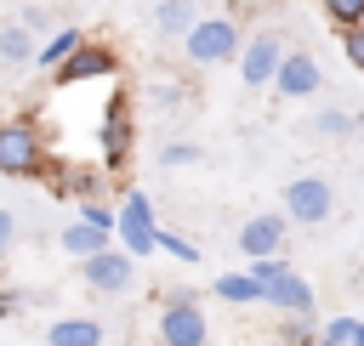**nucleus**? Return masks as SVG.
<instances>
[{
    "label": "nucleus",
    "instance_id": "5",
    "mask_svg": "<svg viewBox=\"0 0 364 346\" xmlns=\"http://www.w3.org/2000/svg\"><path fill=\"white\" fill-rule=\"evenodd\" d=\"M239 45H245V34H239V23H233V17H199V23L182 34V57H188L193 68L239 62Z\"/></svg>",
    "mask_w": 364,
    "mask_h": 346
},
{
    "label": "nucleus",
    "instance_id": "14",
    "mask_svg": "<svg viewBox=\"0 0 364 346\" xmlns=\"http://www.w3.org/2000/svg\"><path fill=\"white\" fill-rule=\"evenodd\" d=\"M85 40H91L85 28H74V23H57V28H51V34L34 45V62H40L46 74H57V68H63V62H68V57L85 45Z\"/></svg>",
    "mask_w": 364,
    "mask_h": 346
},
{
    "label": "nucleus",
    "instance_id": "32",
    "mask_svg": "<svg viewBox=\"0 0 364 346\" xmlns=\"http://www.w3.org/2000/svg\"><path fill=\"white\" fill-rule=\"evenodd\" d=\"M313 346H330V340H313Z\"/></svg>",
    "mask_w": 364,
    "mask_h": 346
},
{
    "label": "nucleus",
    "instance_id": "4",
    "mask_svg": "<svg viewBox=\"0 0 364 346\" xmlns=\"http://www.w3.org/2000/svg\"><path fill=\"white\" fill-rule=\"evenodd\" d=\"M131 147H136V113H131V96L114 91L102 119H97V153H102V176H119L131 164Z\"/></svg>",
    "mask_w": 364,
    "mask_h": 346
},
{
    "label": "nucleus",
    "instance_id": "24",
    "mask_svg": "<svg viewBox=\"0 0 364 346\" xmlns=\"http://www.w3.org/2000/svg\"><path fill=\"white\" fill-rule=\"evenodd\" d=\"M159 164H165V170H176V164H199V147H193V142H165V147H159Z\"/></svg>",
    "mask_w": 364,
    "mask_h": 346
},
{
    "label": "nucleus",
    "instance_id": "2",
    "mask_svg": "<svg viewBox=\"0 0 364 346\" xmlns=\"http://www.w3.org/2000/svg\"><path fill=\"white\" fill-rule=\"evenodd\" d=\"M245 272L262 284V306H273V312H284V318H313V284H307L284 255H273V261H245Z\"/></svg>",
    "mask_w": 364,
    "mask_h": 346
},
{
    "label": "nucleus",
    "instance_id": "9",
    "mask_svg": "<svg viewBox=\"0 0 364 346\" xmlns=\"http://www.w3.org/2000/svg\"><path fill=\"white\" fill-rule=\"evenodd\" d=\"M80 278H85L91 295H125L131 278H136V261H131L119 244H108V250H97L91 261H80Z\"/></svg>",
    "mask_w": 364,
    "mask_h": 346
},
{
    "label": "nucleus",
    "instance_id": "22",
    "mask_svg": "<svg viewBox=\"0 0 364 346\" xmlns=\"http://www.w3.org/2000/svg\"><path fill=\"white\" fill-rule=\"evenodd\" d=\"M159 255H171V261H182V267H193V261H199V244H188L182 233H165V227H159Z\"/></svg>",
    "mask_w": 364,
    "mask_h": 346
},
{
    "label": "nucleus",
    "instance_id": "1",
    "mask_svg": "<svg viewBox=\"0 0 364 346\" xmlns=\"http://www.w3.org/2000/svg\"><path fill=\"white\" fill-rule=\"evenodd\" d=\"M51 170V147H46V130L34 113H17V119H0V176L11 182H40Z\"/></svg>",
    "mask_w": 364,
    "mask_h": 346
},
{
    "label": "nucleus",
    "instance_id": "28",
    "mask_svg": "<svg viewBox=\"0 0 364 346\" xmlns=\"http://www.w3.org/2000/svg\"><path fill=\"white\" fill-rule=\"evenodd\" d=\"M11 244H17V216H11V210H0V261L11 255Z\"/></svg>",
    "mask_w": 364,
    "mask_h": 346
},
{
    "label": "nucleus",
    "instance_id": "7",
    "mask_svg": "<svg viewBox=\"0 0 364 346\" xmlns=\"http://www.w3.org/2000/svg\"><path fill=\"white\" fill-rule=\"evenodd\" d=\"M119 74V51L108 45V40H85L57 74H51V85L57 91H74V85H91V79H114Z\"/></svg>",
    "mask_w": 364,
    "mask_h": 346
},
{
    "label": "nucleus",
    "instance_id": "26",
    "mask_svg": "<svg viewBox=\"0 0 364 346\" xmlns=\"http://www.w3.org/2000/svg\"><path fill=\"white\" fill-rule=\"evenodd\" d=\"M313 340H318L313 318H284V346H313Z\"/></svg>",
    "mask_w": 364,
    "mask_h": 346
},
{
    "label": "nucleus",
    "instance_id": "3",
    "mask_svg": "<svg viewBox=\"0 0 364 346\" xmlns=\"http://www.w3.org/2000/svg\"><path fill=\"white\" fill-rule=\"evenodd\" d=\"M114 244L131 255V261H148L159 255V221H154V199L142 187H131L114 210Z\"/></svg>",
    "mask_w": 364,
    "mask_h": 346
},
{
    "label": "nucleus",
    "instance_id": "13",
    "mask_svg": "<svg viewBox=\"0 0 364 346\" xmlns=\"http://www.w3.org/2000/svg\"><path fill=\"white\" fill-rule=\"evenodd\" d=\"M102 323L91 312H68V318H51L46 323V346H102Z\"/></svg>",
    "mask_w": 364,
    "mask_h": 346
},
{
    "label": "nucleus",
    "instance_id": "19",
    "mask_svg": "<svg viewBox=\"0 0 364 346\" xmlns=\"http://www.w3.org/2000/svg\"><path fill=\"white\" fill-rule=\"evenodd\" d=\"M34 34L23 28V23H0V62L6 68H23V62H34Z\"/></svg>",
    "mask_w": 364,
    "mask_h": 346
},
{
    "label": "nucleus",
    "instance_id": "8",
    "mask_svg": "<svg viewBox=\"0 0 364 346\" xmlns=\"http://www.w3.org/2000/svg\"><path fill=\"white\" fill-rule=\"evenodd\" d=\"M284 34H273V28H256L245 45H239V79L245 85H273V74H279V62H284Z\"/></svg>",
    "mask_w": 364,
    "mask_h": 346
},
{
    "label": "nucleus",
    "instance_id": "16",
    "mask_svg": "<svg viewBox=\"0 0 364 346\" xmlns=\"http://www.w3.org/2000/svg\"><path fill=\"white\" fill-rule=\"evenodd\" d=\"M57 244H63V255H74V261H91L97 250H108L114 244V233H102V227H91V221H63V233H57Z\"/></svg>",
    "mask_w": 364,
    "mask_h": 346
},
{
    "label": "nucleus",
    "instance_id": "29",
    "mask_svg": "<svg viewBox=\"0 0 364 346\" xmlns=\"http://www.w3.org/2000/svg\"><path fill=\"white\" fill-rule=\"evenodd\" d=\"M159 301H171V306H199V289H193V284H176V289H165Z\"/></svg>",
    "mask_w": 364,
    "mask_h": 346
},
{
    "label": "nucleus",
    "instance_id": "25",
    "mask_svg": "<svg viewBox=\"0 0 364 346\" xmlns=\"http://www.w3.org/2000/svg\"><path fill=\"white\" fill-rule=\"evenodd\" d=\"M74 216H80V221H91V227H102V233H114V204H102V199L74 204Z\"/></svg>",
    "mask_w": 364,
    "mask_h": 346
},
{
    "label": "nucleus",
    "instance_id": "11",
    "mask_svg": "<svg viewBox=\"0 0 364 346\" xmlns=\"http://www.w3.org/2000/svg\"><path fill=\"white\" fill-rule=\"evenodd\" d=\"M318 85H324V68H318V57L313 51H284V62H279V74H273V91L284 96V102H301V96H318Z\"/></svg>",
    "mask_w": 364,
    "mask_h": 346
},
{
    "label": "nucleus",
    "instance_id": "27",
    "mask_svg": "<svg viewBox=\"0 0 364 346\" xmlns=\"http://www.w3.org/2000/svg\"><path fill=\"white\" fill-rule=\"evenodd\" d=\"M341 57L364 74V23H358V28H341Z\"/></svg>",
    "mask_w": 364,
    "mask_h": 346
},
{
    "label": "nucleus",
    "instance_id": "6",
    "mask_svg": "<svg viewBox=\"0 0 364 346\" xmlns=\"http://www.w3.org/2000/svg\"><path fill=\"white\" fill-rule=\"evenodd\" d=\"M330 210H336V187L324 176H290L284 182V221L318 227V221H330Z\"/></svg>",
    "mask_w": 364,
    "mask_h": 346
},
{
    "label": "nucleus",
    "instance_id": "12",
    "mask_svg": "<svg viewBox=\"0 0 364 346\" xmlns=\"http://www.w3.org/2000/svg\"><path fill=\"white\" fill-rule=\"evenodd\" d=\"M159 346H210V323H205V312L199 306H171V301H159Z\"/></svg>",
    "mask_w": 364,
    "mask_h": 346
},
{
    "label": "nucleus",
    "instance_id": "10",
    "mask_svg": "<svg viewBox=\"0 0 364 346\" xmlns=\"http://www.w3.org/2000/svg\"><path fill=\"white\" fill-rule=\"evenodd\" d=\"M284 238H290L284 210H262L239 227V255L245 261H273V255H284Z\"/></svg>",
    "mask_w": 364,
    "mask_h": 346
},
{
    "label": "nucleus",
    "instance_id": "30",
    "mask_svg": "<svg viewBox=\"0 0 364 346\" xmlns=\"http://www.w3.org/2000/svg\"><path fill=\"white\" fill-rule=\"evenodd\" d=\"M353 130H364V108H358V113H353Z\"/></svg>",
    "mask_w": 364,
    "mask_h": 346
},
{
    "label": "nucleus",
    "instance_id": "21",
    "mask_svg": "<svg viewBox=\"0 0 364 346\" xmlns=\"http://www.w3.org/2000/svg\"><path fill=\"white\" fill-rule=\"evenodd\" d=\"M318 6H324V17L336 28H358L364 23V0H318Z\"/></svg>",
    "mask_w": 364,
    "mask_h": 346
},
{
    "label": "nucleus",
    "instance_id": "31",
    "mask_svg": "<svg viewBox=\"0 0 364 346\" xmlns=\"http://www.w3.org/2000/svg\"><path fill=\"white\" fill-rule=\"evenodd\" d=\"M353 346H364V318H358V335H353Z\"/></svg>",
    "mask_w": 364,
    "mask_h": 346
},
{
    "label": "nucleus",
    "instance_id": "17",
    "mask_svg": "<svg viewBox=\"0 0 364 346\" xmlns=\"http://www.w3.org/2000/svg\"><path fill=\"white\" fill-rule=\"evenodd\" d=\"M210 295L216 301H228V306H262V284L239 267V272H222V278H210Z\"/></svg>",
    "mask_w": 364,
    "mask_h": 346
},
{
    "label": "nucleus",
    "instance_id": "23",
    "mask_svg": "<svg viewBox=\"0 0 364 346\" xmlns=\"http://www.w3.org/2000/svg\"><path fill=\"white\" fill-rule=\"evenodd\" d=\"M353 335H358V318H353V312H336V318L318 329V340H330V346H353Z\"/></svg>",
    "mask_w": 364,
    "mask_h": 346
},
{
    "label": "nucleus",
    "instance_id": "15",
    "mask_svg": "<svg viewBox=\"0 0 364 346\" xmlns=\"http://www.w3.org/2000/svg\"><path fill=\"white\" fill-rule=\"evenodd\" d=\"M51 187H57L63 199H74V204H91V199H102L108 176H102V170H91V164H63V170L51 176Z\"/></svg>",
    "mask_w": 364,
    "mask_h": 346
},
{
    "label": "nucleus",
    "instance_id": "18",
    "mask_svg": "<svg viewBox=\"0 0 364 346\" xmlns=\"http://www.w3.org/2000/svg\"><path fill=\"white\" fill-rule=\"evenodd\" d=\"M193 23H199V6H193V0H159V6H154V28H159V40H182Z\"/></svg>",
    "mask_w": 364,
    "mask_h": 346
},
{
    "label": "nucleus",
    "instance_id": "20",
    "mask_svg": "<svg viewBox=\"0 0 364 346\" xmlns=\"http://www.w3.org/2000/svg\"><path fill=\"white\" fill-rule=\"evenodd\" d=\"M313 130L330 136V142H341V136H353V113H347V108H324V113L313 119Z\"/></svg>",
    "mask_w": 364,
    "mask_h": 346
}]
</instances>
